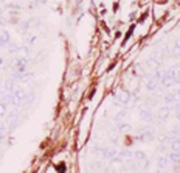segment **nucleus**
<instances>
[{
    "label": "nucleus",
    "instance_id": "nucleus-5",
    "mask_svg": "<svg viewBox=\"0 0 180 173\" xmlns=\"http://www.w3.org/2000/svg\"><path fill=\"white\" fill-rule=\"evenodd\" d=\"M141 118H143L144 122H151L152 120V114L149 111H143V112H141Z\"/></svg>",
    "mask_w": 180,
    "mask_h": 173
},
{
    "label": "nucleus",
    "instance_id": "nucleus-11",
    "mask_svg": "<svg viewBox=\"0 0 180 173\" xmlns=\"http://www.w3.org/2000/svg\"><path fill=\"white\" fill-rule=\"evenodd\" d=\"M135 158H137V159H144V154L138 151V153H135Z\"/></svg>",
    "mask_w": 180,
    "mask_h": 173
},
{
    "label": "nucleus",
    "instance_id": "nucleus-2",
    "mask_svg": "<svg viewBox=\"0 0 180 173\" xmlns=\"http://www.w3.org/2000/svg\"><path fill=\"white\" fill-rule=\"evenodd\" d=\"M9 44V34L8 33H3L2 36H0V47H3V45H6Z\"/></svg>",
    "mask_w": 180,
    "mask_h": 173
},
{
    "label": "nucleus",
    "instance_id": "nucleus-9",
    "mask_svg": "<svg viewBox=\"0 0 180 173\" xmlns=\"http://www.w3.org/2000/svg\"><path fill=\"white\" fill-rule=\"evenodd\" d=\"M5 112H6V105L2 103V105H0V116H3Z\"/></svg>",
    "mask_w": 180,
    "mask_h": 173
},
{
    "label": "nucleus",
    "instance_id": "nucleus-6",
    "mask_svg": "<svg viewBox=\"0 0 180 173\" xmlns=\"http://www.w3.org/2000/svg\"><path fill=\"white\" fill-rule=\"evenodd\" d=\"M159 164H160V170H163V167H166L168 164H169V158H162L159 161Z\"/></svg>",
    "mask_w": 180,
    "mask_h": 173
},
{
    "label": "nucleus",
    "instance_id": "nucleus-4",
    "mask_svg": "<svg viewBox=\"0 0 180 173\" xmlns=\"http://www.w3.org/2000/svg\"><path fill=\"white\" fill-rule=\"evenodd\" d=\"M129 100H130V95L127 92H121V94H120V101H121V103H127Z\"/></svg>",
    "mask_w": 180,
    "mask_h": 173
},
{
    "label": "nucleus",
    "instance_id": "nucleus-7",
    "mask_svg": "<svg viewBox=\"0 0 180 173\" xmlns=\"http://www.w3.org/2000/svg\"><path fill=\"white\" fill-rule=\"evenodd\" d=\"M3 88L6 89V90H13V89H14L13 81H5V83H3Z\"/></svg>",
    "mask_w": 180,
    "mask_h": 173
},
{
    "label": "nucleus",
    "instance_id": "nucleus-12",
    "mask_svg": "<svg viewBox=\"0 0 180 173\" xmlns=\"http://www.w3.org/2000/svg\"><path fill=\"white\" fill-rule=\"evenodd\" d=\"M176 116H177V117H180V105L176 108Z\"/></svg>",
    "mask_w": 180,
    "mask_h": 173
},
{
    "label": "nucleus",
    "instance_id": "nucleus-3",
    "mask_svg": "<svg viewBox=\"0 0 180 173\" xmlns=\"http://www.w3.org/2000/svg\"><path fill=\"white\" fill-rule=\"evenodd\" d=\"M168 158H169V161H177V159L180 158V150H179V148H177V150H172Z\"/></svg>",
    "mask_w": 180,
    "mask_h": 173
},
{
    "label": "nucleus",
    "instance_id": "nucleus-1",
    "mask_svg": "<svg viewBox=\"0 0 180 173\" xmlns=\"http://www.w3.org/2000/svg\"><path fill=\"white\" fill-rule=\"evenodd\" d=\"M26 64H28V61H26L25 58H19V59H16V70L17 72H23V70L26 69Z\"/></svg>",
    "mask_w": 180,
    "mask_h": 173
},
{
    "label": "nucleus",
    "instance_id": "nucleus-10",
    "mask_svg": "<svg viewBox=\"0 0 180 173\" xmlns=\"http://www.w3.org/2000/svg\"><path fill=\"white\" fill-rule=\"evenodd\" d=\"M3 137H5V128L0 126V140H2Z\"/></svg>",
    "mask_w": 180,
    "mask_h": 173
},
{
    "label": "nucleus",
    "instance_id": "nucleus-8",
    "mask_svg": "<svg viewBox=\"0 0 180 173\" xmlns=\"http://www.w3.org/2000/svg\"><path fill=\"white\" fill-rule=\"evenodd\" d=\"M174 100H176V95H174V94H169V95L165 97V101H166V103H172Z\"/></svg>",
    "mask_w": 180,
    "mask_h": 173
}]
</instances>
